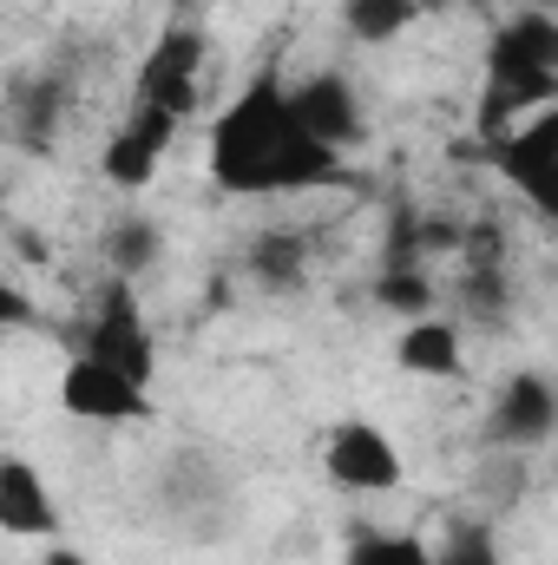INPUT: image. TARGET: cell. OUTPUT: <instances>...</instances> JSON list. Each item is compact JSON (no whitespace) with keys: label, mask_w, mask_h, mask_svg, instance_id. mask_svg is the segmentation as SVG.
<instances>
[{"label":"cell","mask_w":558,"mask_h":565,"mask_svg":"<svg viewBox=\"0 0 558 565\" xmlns=\"http://www.w3.org/2000/svg\"><path fill=\"white\" fill-rule=\"evenodd\" d=\"M342 151L315 145L302 132L289 86L282 79H250L217 119H211V178L230 198H282V191H315L335 184Z\"/></svg>","instance_id":"6da1fadb"},{"label":"cell","mask_w":558,"mask_h":565,"mask_svg":"<svg viewBox=\"0 0 558 565\" xmlns=\"http://www.w3.org/2000/svg\"><path fill=\"white\" fill-rule=\"evenodd\" d=\"M558 106V13L526 7L519 20H500L486 40V93H480V132L486 145L526 126L533 113Z\"/></svg>","instance_id":"7a4b0ae2"},{"label":"cell","mask_w":558,"mask_h":565,"mask_svg":"<svg viewBox=\"0 0 558 565\" xmlns=\"http://www.w3.org/2000/svg\"><path fill=\"white\" fill-rule=\"evenodd\" d=\"M204 60H211V46H204L197 26H164V33L144 46L132 99L171 113V119H191V113L204 106Z\"/></svg>","instance_id":"3957f363"},{"label":"cell","mask_w":558,"mask_h":565,"mask_svg":"<svg viewBox=\"0 0 558 565\" xmlns=\"http://www.w3.org/2000/svg\"><path fill=\"white\" fill-rule=\"evenodd\" d=\"M60 408H66L73 422L126 427V422H144V415H151V382H139V375H126L119 362L79 349V355L60 369Z\"/></svg>","instance_id":"277c9868"},{"label":"cell","mask_w":558,"mask_h":565,"mask_svg":"<svg viewBox=\"0 0 558 565\" xmlns=\"http://www.w3.org/2000/svg\"><path fill=\"white\" fill-rule=\"evenodd\" d=\"M493 164H500V178H506L539 217L558 224V106L533 113V119L513 126L506 139H493Z\"/></svg>","instance_id":"5b68a950"},{"label":"cell","mask_w":558,"mask_h":565,"mask_svg":"<svg viewBox=\"0 0 558 565\" xmlns=\"http://www.w3.org/2000/svg\"><path fill=\"white\" fill-rule=\"evenodd\" d=\"M158 507H164V520H178V526H191L204 540V533H224L230 526L237 487H230V473L211 454H171V467L158 480Z\"/></svg>","instance_id":"8992f818"},{"label":"cell","mask_w":558,"mask_h":565,"mask_svg":"<svg viewBox=\"0 0 558 565\" xmlns=\"http://www.w3.org/2000/svg\"><path fill=\"white\" fill-rule=\"evenodd\" d=\"M322 473H329L335 487H348V493H395V487L408 480L395 434L375 427V422H335L329 427V440H322Z\"/></svg>","instance_id":"52a82bcc"},{"label":"cell","mask_w":558,"mask_h":565,"mask_svg":"<svg viewBox=\"0 0 558 565\" xmlns=\"http://www.w3.org/2000/svg\"><path fill=\"white\" fill-rule=\"evenodd\" d=\"M79 349H86V355H106V362H119L126 375L151 382V369H158V342H151V329H144V309H139V296H132V277L106 282V296L93 302V322H86Z\"/></svg>","instance_id":"ba28073f"},{"label":"cell","mask_w":558,"mask_h":565,"mask_svg":"<svg viewBox=\"0 0 558 565\" xmlns=\"http://www.w3.org/2000/svg\"><path fill=\"white\" fill-rule=\"evenodd\" d=\"M558 434V382L526 369L513 375L500 395H493V415H486V447H513V454H533Z\"/></svg>","instance_id":"9c48e42d"},{"label":"cell","mask_w":558,"mask_h":565,"mask_svg":"<svg viewBox=\"0 0 558 565\" xmlns=\"http://www.w3.org/2000/svg\"><path fill=\"white\" fill-rule=\"evenodd\" d=\"M178 126H184V119H171V113H158V106H139V99H132V119L106 139V151H99L106 184H119V191H144V184L158 178V158H164L171 139H178Z\"/></svg>","instance_id":"30bf717a"},{"label":"cell","mask_w":558,"mask_h":565,"mask_svg":"<svg viewBox=\"0 0 558 565\" xmlns=\"http://www.w3.org/2000/svg\"><path fill=\"white\" fill-rule=\"evenodd\" d=\"M289 106H296L302 132L315 145H329V151H348L362 139V99H355V86L342 73H315V79L289 86Z\"/></svg>","instance_id":"8fae6325"},{"label":"cell","mask_w":558,"mask_h":565,"mask_svg":"<svg viewBox=\"0 0 558 565\" xmlns=\"http://www.w3.org/2000/svg\"><path fill=\"white\" fill-rule=\"evenodd\" d=\"M0 533H7V540H60L53 487H46L40 467L20 460V454L0 460Z\"/></svg>","instance_id":"7c38bea8"},{"label":"cell","mask_w":558,"mask_h":565,"mask_svg":"<svg viewBox=\"0 0 558 565\" xmlns=\"http://www.w3.org/2000/svg\"><path fill=\"white\" fill-rule=\"evenodd\" d=\"M395 362L420 375V382H453L460 369H466V335H460V322H447V316H420L408 322L401 335H395Z\"/></svg>","instance_id":"4fadbf2b"},{"label":"cell","mask_w":558,"mask_h":565,"mask_svg":"<svg viewBox=\"0 0 558 565\" xmlns=\"http://www.w3.org/2000/svg\"><path fill=\"white\" fill-rule=\"evenodd\" d=\"M526 487H533V467H526V454H513V447H486L480 454V473H473V493H480V520H493V513H506V507H519L526 500Z\"/></svg>","instance_id":"5bb4252c"},{"label":"cell","mask_w":558,"mask_h":565,"mask_svg":"<svg viewBox=\"0 0 558 565\" xmlns=\"http://www.w3.org/2000/svg\"><path fill=\"white\" fill-rule=\"evenodd\" d=\"M420 20V0H342V26L362 46H388Z\"/></svg>","instance_id":"9a60e30c"},{"label":"cell","mask_w":558,"mask_h":565,"mask_svg":"<svg viewBox=\"0 0 558 565\" xmlns=\"http://www.w3.org/2000/svg\"><path fill=\"white\" fill-rule=\"evenodd\" d=\"M158 250H164V237H158V224L139 217V211L106 231V264H112V277H144V270L158 264Z\"/></svg>","instance_id":"2e32d148"},{"label":"cell","mask_w":558,"mask_h":565,"mask_svg":"<svg viewBox=\"0 0 558 565\" xmlns=\"http://www.w3.org/2000/svg\"><path fill=\"white\" fill-rule=\"evenodd\" d=\"M302 264H309V237H296V231H264L250 244V277L270 282V289H296Z\"/></svg>","instance_id":"e0dca14e"},{"label":"cell","mask_w":558,"mask_h":565,"mask_svg":"<svg viewBox=\"0 0 558 565\" xmlns=\"http://www.w3.org/2000/svg\"><path fill=\"white\" fill-rule=\"evenodd\" d=\"M342 565H440V559H433V546H420L415 533H382V526H368V533L348 540V559Z\"/></svg>","instance_id":"ac0fdd59"},{"label":"cell","mask_w":558,"mask_h":565,"mask_svg":"<svg viewBox=\"0 0 558 565\" xmlns=\"http://www.w3.org/2000/svg\"><path fill=\"white\" fill-rule=\"evenodd\" d=\"M375 296H382V309H395V316H408V322L433 316V282H427L420 264H388L382 282H375Z\"/></svg>","instance_id":"d6986e66"},{"label":"cell","mask_w":558,"mask_h":565,"mask_svg":"<svg viewBox=\"0 0 558 565\" xmlns=\"http://www.w3.org/2000/svg\"><path fill=\"white\" fill-rule=\"evenodd\" d=\"M440 565H506L500 559V540H493V520H460L447 533V546H433Z\"/></svg>","instance_id":"ffe728a7"},{"label":"cell","mask_w":558,"mask_h":565,"mask_svg":"<svg viewBox=\"0 0 558 565\" xmlns=\"http://www.w3.org/2000/svg\"><path fill=\"white\" fill-rule=\"evenodd\" d=\"M46 565H79V559H73V553H53V559H46Z\"/></svg>","instance_id":"44dd1931"},{"label":"cell","mask_w":558,"mask_h":565,"mask_svg":"<svg viewBox=\"0 0 558 565\" xmlns=\"http://www.w3.org/2000/svg\"><path fill=\"white\" fill-rule=\"evenodd\" d=\"M533 7H552V13H558V0H533Z\"/></svg>","instance_id":"7402d4cb"},{"label":"cell","mask_w":558,"mask_h":565,"mask_svg":"<svg viewBox=\"0 0 558 565\" xmlns=\"http://www.w3.org/2000/svg\"><path fill=\"white\" fill-rule=\"evenodd\" d=\"M526 7H533V0H526Z\"/></svg>","instance_id":"603a6c76"}]
</instances>
